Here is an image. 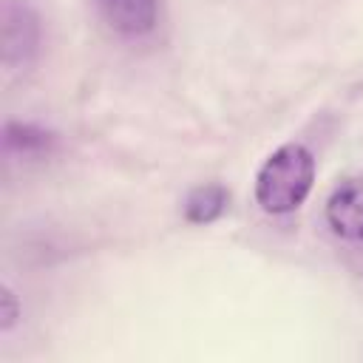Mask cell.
Here are the masks:
<instances>
[{
	"label": "cell",
	"mask_w": 363,
	"mask_h": 363,
	"mask_svg": "<svg viewBox=\"0 0 363 363\" xmlns=\"http://www.w3.org/2000/svg\"><path fill=\"white\" fill-rule=\"evenodd\" d=\"M315 182V159L301 142H286L267 156L255 173V201L264 213L284 216L298 210Z\"/></svg>",
	"instance_id": "6da1fadb"
},
{
	"label": "cell",
	"mask_w": 363,
	"mask_h": 363,
	"mask_svg": "<svg viewBox=\"0 0 363 363\" xmlns=\"http://www.w3.org/2000/svg\"><path fill=\"white\" fill-rule=\"evenodd\" d=\"M326 224L346 241H363V179H340L326 199Z\"/></svg>",
	"instance_id": "7a4b0ae2"
},
{
	"label": "cell",
	"mask_w": 363,
	"mask_h": 363,
	"mask_svg": "<svg viewBox=\"0 0 363 363\" xmlns=\"http://www.w3.org/2000/svg\"><path fill=\"white\" fill-rule=\"evenodd\" d=\"M108 23L122 34H145L156 26V0H96Z\"/></svg>",
	"instance_id": "3957f363"
},
{
	"label": "cell",
	"mask_w": 363,
	"mask_h": 363,
	"mask_svg": "<svg viewBox=\"0 0 363 363\" xmlns=\"http://www.w3.org/2000/svg\"><path fill=\"white\" fill-rule=\"evenodd\" d=\"M227 201H230V193L224 184H216V182L199 184L184 199V218L190 224H210L227 210Z\"/></svg>",
	"instance_id": "277c9868"
},
{
	"label": "cell",
	"mask_w": 363,
	"mask_h": 363,
	"mask_svg": "<svg viewBox=\"0 0 363 363\" xmlns=\"http://www.w3.org/2000/svg\"><path fill=\"white\" fill-rule=\"evenodd\" d=\"M17 318H20L17 295H14L9 286H3V289H0V329H3V332H6V329H11Z\"/></svg>",
	"instance_id": "5b68a950"
}]
</instances>
